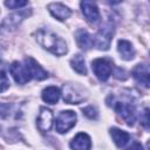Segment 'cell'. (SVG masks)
Returning <instances> with one entry per match:
<instances>
[{"mask_svg": "<svg viewBox=\"0 0 150 150\" xmlns=\"http://www.w3.org/2000/svg\"><path fill=\"white\" fill-rule=\"evenodd\" d=\"M36 40L45 49L55 55H63L68 50L67 43L52 30L39 29L36 32Z\"/></svg>", "mask_w": 150, "mask_h": 150, "instance_id": "6da1fadb", "label": "cell"}, {"mask_svg": "<svg viewBox=\"0 0 150 150\" xmlns=\"http://www.w3.org/2000/svg\"><path fill=\"white\" fill-rule=\"evenodd\" d=\"M109 105L114 107L115 111L127 122L128 125H134L136 121V109L131 102L116 100L112 96V104H109Z\"/></svg>", "mask_w": 150, "mask_h": 150, "instance_id": "7a4b0ae2", "label": "cell"}, {"mask_svg": "<svg viewBox=\"0 0 150 150\" xmlns=\"http://www.w3.org/2000/svg\"><path fill=\"white\" fill-rule=\"evenodd\" d=\"M63 100L67 103L77 104L86 98V91L80 84H64L62 87Z\"/></svg>", "mask_w": 150, "mask_h": 150, "instance_id": "3957f363", "label": "cell"}, {"mask_svg": "<svg viewBox=\"0 0 150 150\" xmlns=\"http://www.w3.org/2000/svg\"><path fill=\"white\" fill-rule=\"evenodd\" d=\"M76 123V114L73 110H66L61 111L56 118L55 122V129L60 134L67 132L69 129H71Z\"/></svg>", "mask_w": 150, "mask_h": 150, "instance_id": "277c9868", "label": "cell"}, {"mask_svg": "<svg viewBox=\"0 0 150 150\" xmlns=\"http://www.w3.org/2000/svg\"><path fill=\"white\" fill-rule=\"evenodd\" d=\"M112 34H114V26H112L111 22H108L105 26H103L98 30V33L96 34V36L94 39V42L98 47V49H101V50L104 49L105 50V49L109 48Z\"/></svg>", "mask_w": 150, "mask_h": 150, "instance_id": "5b68a950", "label": "cell"}, {"mask_svg": "<svg viewBox=\"0 0 150 150\" xmlns=\"http://www.w3.org/2000/svg\"><path fill=\"white\" fill-rule=\"evenodd\" d=\"M9 71L13 76L14 81L19 84H25V83H27L28 81L32 80V75H30V73H29V70H28V68L26 67L25 63L21 64L18 61L13 62L9 67Z\"/></svg>", "mask_w": 150, "mask_h": 150, "instance_id": "8992f818", "label": "cell"}, {"mask_svg": "<svg viewBox=\"0 0 150 150\" xmlns=\"http://www.w3.org/2000/svg\"><path fill=\"white\" fill-rule=\"evenodd\" d=\"M91 67H93V70L96 75V77L102 82L107 81L109 79V76L111 75V71H112L111 63L105 59L94 60L93 63H91Z\"/></svg>", "mask_w": 150, "mask_h": 150, "instance_id": "52a82bcc", "label": "cell"}, {"mask_svg": "<svg viewBox=\"0 0 150 150\" xmlns=\"http://www.w3.org/2000/svg\"><path fill=\"white\" fill-rule=\"evenodd\" d=\"M81 8H82V13L84 15V18L87 19V21L91 25H97L101 20L100 16V11L96 6L95 2L93 1H82L81 2Z\"/></svg>", "mask_w": 150, "mask_h": 150, "instance_id": "ba28073f", "label": "cell"}, {"mask_svg": "<svg viewBox=\"0 0 150 150\" xmlns=\"http://www.w3.org/2000/svg\"><path fill=\"white\" fill-rule=\"evenodd\" d=\"M53 125V114L47 108H41L39 116L36 118V127L40 131L46 132L49 131Z\"/></svg>", "mask_w": 150, "mask_h": 150, "instance_id": "9c48e42d", "label": "cell"}, {"mask_svg": "<svg viewBox=\"0 0 150 150\" xmlns=\"http://www.w3.org/2000/svg\"><path fill=\"white\" fill-rule=\"evenodd\" d=\"M23 63L26 64V67L28 68L32 79H36V80H45L48 77V73L41 68V66L33 59V57H26Z\"/></svg>", "mask_w": 150, "mask_h": 150, "instance_id": "30bf717a", "label": "cell"}, {"mask_svg": "<svg viewBox=\"0 0 150 150\" xmlns=\"http://www.w3.org/2000/svg\"><path fill=\"white\" fill-rule=\"evenodd\" d=\"M48 9L49 12L52 13V15L54 18H56L57 20L60 21H63L66 19H68L71 14V11L64 6L63 4H60V2H52L48 5Z\"/></svg>", "mask_w": 150, "mask_h": 150, "instance_id": "8fae6325", "label": "cell"}, {"mask_svg": "<svg viewBox=\"0 0 150 150\" xmlns=\"http://www.w3.org/2000/svg\"><path fill=\"white\" fill-rule=\"evenodd\" d=\"M132 76L134 79L142 84L145 88H149V67L146 64H137L134 69H132Z\"/></svg>", "mask_w": 150, "mask_h": 150, "instance_id": "7c38bea8", "label": "cell"}, {"mask_svg": "<svg viewBox=\"0 0 150 150\" xmlns=\"http://www.w3.org/2000/svg\"><path fill=\"white\" fill-rule=\"evenodd\" d=\"M90 146H91V139L84 132L77 134L70 142V148L73 150H89Z\"/></svg>", "mask_w": 150, "mask_h": 150, "instance_id": "4fadbf2b", "label": "cell"}, {"mask_svg": "<svg viewBox=\"0 0 150 150\" xmlns=\"http://www.w3.org/2000/svg\"><path fill=\"white\" fill-rule=\"evenodd\" d=\"M75 36H76L77 45H79L82 49H84V50L90 49V48L95 45L94 38H93L86 29H79V30L76 32Z\"/></svg>", "mask_w": 150, "mask_h": 150, "instance_id": "5bb4252c", "label": "cell"}, {"mask_svg": "<svg viewBox=\"0 0 150 150\" xmlns=\"http://www.w3.org/2000/svg\"><path fill=\"white\" fill-rule=\"evenodd\" d=\"M117 49L121 54V57H123L127 61L132 60L135 57V49L131 42H129L128 40H120L117 43Z\"/></svg>", "mask_w": 150, "mask_h": 150, "instance_id": "9a60e30c", "label": "cell"}, {"mask_svg": "<svg viewBox=\"0 0 150 150\" xmlns=\"http://www.w3.org/2000/svg\"><path fill=\"white\" fill-rule=\"evenodd\" d=\"M110 135H111L115 144L118 148L124 146L130 139V135L127 131H123V130H121L118 128H111L110 129Z\"/></svg>", "mask_w": 150, "mask_h": 150, "instance_id": "2e32d148", "label": "cell"}, {"mask_svg": "<svg viewBox=\"0 0 150 150\" xmlns=\"http://www.w3.org/2000/svg\"><path fill=\"white\" fill-rule=\"evenodd\" d=\"M61 96V91L59 88L54 87V86H50V87H47L43 89L42 91V100L47 103H50V104H54L59 101Z\"/></svg>", "mask_w": 150, "mask_h": 150, "instance_id": "e0dca14e", "label": "cell"}, {"mask_svg": "<svg viewBox=\"0 0 150 150\" xmlns=\"http://www.w3.org/2000/svg\"><path fill=\"white\" fill-rule=\"evenodd\" d=\"M70 64H71L73 69H74L76 73H79V74H81V75H87L86 62H84V59H83V56H82L81 54L75 55V56L71 59Z\"/></svg>", "mask_w": 150, "mask_h": 150, "instance_id": "ac0fdd59", "label": "cell"}, {"mask_svg": "<svg viewBox=\"0 0 150 150\" xmlns=\"http://www.w3.org/2000/svg\"><path fill=\"white\" fill-rule=\"evenodd\" d=\"M8 87H9V80L6 75V71L2 68V69H0V93L5 91Z\"/></svg>", "mask_w": 150, "mask_h": 150, "instance_id": "d6986e66", "label": "cell"}, {"mask_svg": "<svg viewBox=\"0 0 150 150\" xmlns=\"http://www.w3.org/2000/svg\"><path fill=\"white\" fill-rule=\"evenodd\" d=\"M83 115L87 116V117L90 118V120H94V118H97L98 112H97V109H96L95 107L89 105V107H86V108L83 109Z\"/></svg>", "mask_w": 150, "mask_h": 150, "instance_id": "ffe728a7", "label": "cell"}, {"mask_svg": "<svg viewBox=\"0 0 150 150\" xmlns=\"http://www.w3.org/2000/svg\"><path fill=\"white\" fill-rule=\"evenodd\" d=\"M5 5L12 9H16V8H20V7H23L26 5H28L27 1H13V0H9V1H6Z\"/></svg>", "mask_w": 150, "mask_h": 150, "instance_id": "44dd1931", "label": "cell"}, {"mask_svg": "<svg viewBox=\"0 0 150 150\" xmlns=\"http://www.w3.org/2000/svg\"><path fill=\"white\" fill-rule=\"evenodd\" d=\"M9 110H11V105L9 104L0 103V116L1 117H7L9 115Z\"/></svg>", "mask_w": 150, "mask_h": 150, "instance_id": "7402d4cb", "label": "cell"}, {"mask_svg": "<svg viewBox=\"0 0 150 150\" xmlns=\"http://www.w3.org/2000/svg\"><path fill=\"white\" fill-rule=\"evenodd\" d=\"M142 124H143V127H144L146 130L149 129V109H148V108H145V110H144V112H143Z\"/></svg>", "mask_w": 150, "mask_h": 150, "instance_id": "603a6c76", "label": "cell"}, {"mask_svg": "<svg viewBox=\"0 0 150 150\" xmlns=\"http://www.w3.org/2000/svg\"><path fill=\"white\" fill-rule=\"evenodd\" d=\"M125 150H144L143 149V145L141 144V143H138V142H134L128 149H125Z\"/></svg>", "mask_w": 150, "mask_h": 150, "instance_id": "cb8c5ba5", "label": "cell"}]
</instances>
